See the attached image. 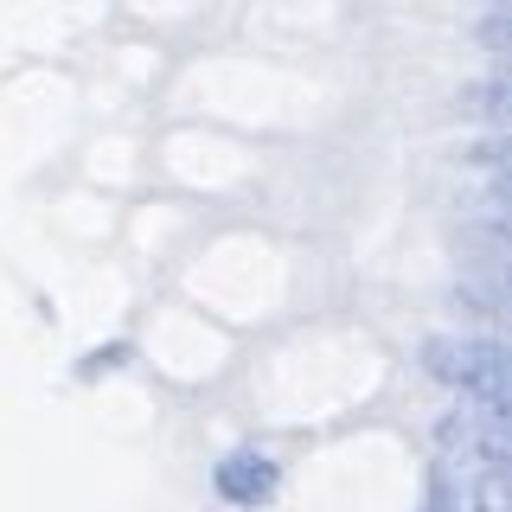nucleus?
<instances>
[{
  "instance_id": "1",
  "label": "nucleus",
  "mask_w": 512,
  "mask_h": 512,
  "mask_svg": "<svg viewBox=\"0 0 512 512\" xmlns=\"http://www.w3.org/2000/svg\"><path fill=\"white\" fill-rule=\"evenodd\" d=\"M423 365L429 378L455 384L468 404H500L506 410V346L500 340H474V333H436L423 340Z\"/></svg>"
},
{
  "instance_id": "2",
  "label": "nucleus",
  "mask_w": 512,
  "mask_h": 512,
  "mask_svg": "<svg viewBox=\"0 0 512 512\" xmlns=\"http://www.w3.org/2000/svg\"><path fill=\"white\" fill-rule=\"evenodd\" d=\"M212 480H218V493H224L231 506H269V500H276V487H282L276 461L256 455V448H237V455H224L218 468H212Z\"/></svg>"
},
{
  "instance_id": "3",
  "label": "nucleus",
  "mask_w": 512,
  "mask_h": 512,
  "mask_svg": "<svg viewBox=\"0 0 512 512\" xmlns=\"http://www.w3.org/2000/svg\"><path fill=\"white\" fill-rule=\"evenodd\" d=\"M480 39H487V52H493V58H500V52H506V20H500V13H493V20H487V26H480Z\"/></svg>"
}]
</instances>
